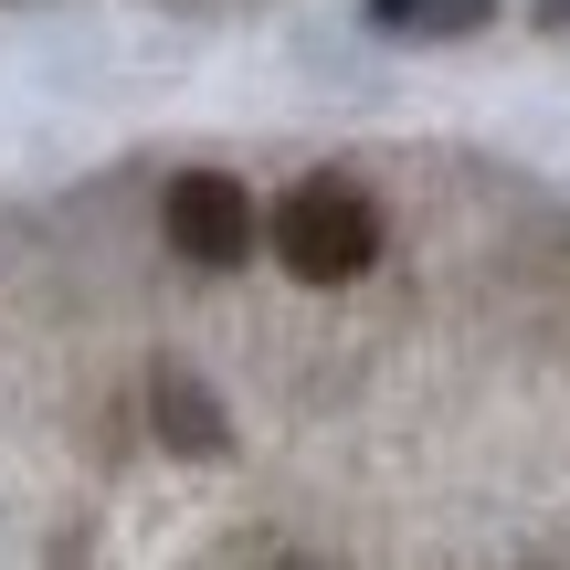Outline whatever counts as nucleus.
I'll use <instances>...</instances> for the list:
<instances>
[{
  "mask_svg": "<svg viewBox=\"0 0 570 570\" xmlns=\"http://www.w3.org/2000/svg\"><path fill=\"white\" fill-rule=\"evenodd\" d=\"M265 244L285 254V275L348 285V275H370V254H381V202H370L360 180H338V169H317V180H296L275 202Z\"/></svg>",
  "mask_w": 570,
  "mask_h": 570,
  "instance_id": "obj_1",
  "label": "nucleus"
},
{
  "mask_svg": "<svg viewBox=\"0 0 570 570\" xmlns=\"http://www.w3.org/2000/svg\"><path fill=\"white\" fill-rule=\"evenodd\" d=\"M159 223H169V244H180L190 265H244V254L265 244V212H254V190L233 180V169H180Z\"/></svg>",
  "mask_w": 570,
  "mask_h": 570,
  "instance_id": "obj_2",
  "label": "nucleus"
},
{
  "mask_svg": "<svg viewBox=\"0 0 570 570\" xmlns=\"http://www.w3.org/2000/svg\"><path fill=\"white\" fill-rule=\"evenodd\" d=\"M487 21H497V0H370V32H391V42H465Z\"/></svg>",
  "mask_w": 570,
  "mask_h": 570,
  "instance_id": "obj_3",
  "label": "nucleus"
},
{
  "mask_svg": "<svg viewBox=\"0 0 570 570\" xmlns=\"http://www.w3.org/2000/svg\"><path fill=\"white\" fill-rule=\"evenodd\" d=\"M159 433L180 454H223V412H212V391L190 370H159Z\"/></svg>",
  "mask_w": 570,
  "mask_h": 570,
  "instance_id": "obj_4",
  "label": "nucleus"
}]
</instances>
